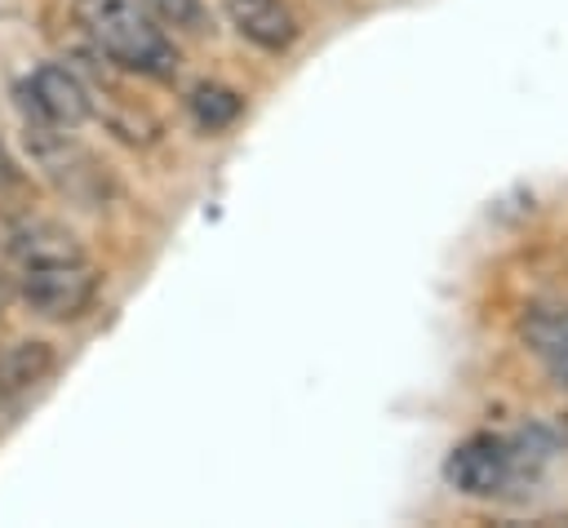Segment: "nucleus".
Segmentation results:
<instances>
[{"label":"nucleus","mask_w":568,"mask_h":528,"mask_svg":"<svg viewBox=\"0 0 568 528\" xmlns=\"http://www.w3.org/2000/svg\"><path fill=\"white\" fill-rule=\"evenodd\" d=\"M71 13L89 49L111 67L151 80H169L178 71V49L142 0H75Z\"/></svg>","instance_id":"obj_1"},{"label":"nucleus","mask_w":568,"mask_h":528,"mask_svg":"<svg viewBox=\"0 0 568 528\" xmlns=\"http://www.w3.org/2000/svg\"><path fill=\"white\" fill-rule=\"evenodd\" d=\"M98 266L80 253V257H58V262H36V266H22V280H18V293L22 302L44 315V319H80L93 302H98Z\"/></svg>","instance_id":"obj_2"},{"label":"nucleus","mask_w":568,"mask_h":528,"mask_svg":"<svg viewBox=\"0 0 568 528\" xmlns=\"http://www.w3.org/2000/svg\"><path fill=\"white\" fill-rule=\"evenodd\" d=\"M444 479L466 497H497L515 479V448L501 435H470L448 453Z\"/></svg>","instance_id":"obj_3"},{"label":"nucleus","mask_w":568,"mask_h":528,"mask_svg":"<svg viewBox=\"0 0 568 528\" xmlns=\"http://www.w3.org/2000/svg\"><path fill=\"white\" fill-rule=\"evenodd\" d=\"M22 102H27L31 120L53 124V129H75V124L89 120L84 75L71 71V67H58V62H44L40 71H31V80L22 89Z\"/></svg>","instance_id":"obj_4"},{"label":"nucleus","mask_w":568,"mask_h":528,"mask_svg":"<svg viewBox=\"0 0 568 528\" xmlns=\"http://www.w3.org/2000/svg\"><path fill=\"white\" fill-rule=\"evenodd\" d=\"M519 342L546 364V373L568 386V302H537L519 315Z\"/></svg>","instance_id":"obj_5"},{"label":"nucleus","mask_w":568,"mask_h":528,"mask_svg":"<svg viewBox=\"0 0 568 528\" xmlns=\"http://www.w3.org/2000/svg\"><path fill=\"white\" fill-rule=\"evenodd\" d=\"M222 9L231 18V27L266 53H284L297 40V18L284 0H222Z\"/></svg>","instance_id":"obj_6"},{"label":"nucleus","mask_w":568,"mask_h":528,"mask_svg":"<svg viewBox=\"0 0 568 528\" xmlns=\"http://www.w3.org/2000/svg\"><path fill=\"white\" fill-rule=\"evenodd\" d=\"M53 364H58V355H53V346L40 342V337L0 346V395L9 399V395H22V390L40 386V382L53 373Z\"/></svg>","instance_id":"obj_7"},{"label":"nucleus","mask_w":568,"mask_h":528,"mask_svg":"<svg viewBox=\"0 0 568 528\" xmlns=\"http://www.w3.org/2000/svg\"><path fill=\"white\" fill-rule=\"evenodd\" d=\"M4 244H9V253H13L22 266L58 262V257H80V253H84V248L75 244V235L62 231L58 222H18V226H9Z\"/></svg>","instance_id":"obj_8"},{"label":"nucleus","mask_w":568,"mask_h":528,"mask_svg":"<svg viewBox=\"0 0 568 528\" xmlns=\"http://www.w3.org/2000/svg\"><path fill=\"white\" fill-rule=\"evenodd\" d=\"M186 106H191V115H195V124H200L204 133H222V129H231V124L244 115V98H240L235 89L217 84V80L195 84V89L186 93Z\"/></svg>","instance_id":"obj_9"},{"label":"nucleus","mask_w":568,"mask_h":528,"mask_svg":"<svg viewBox=\"0 0 568 528\" xmlns=\"http://www.w3.org/2000/svg\"><path fill=\"white\" fill-rule=\"evenodd\" d=\"M160 22H173L182 31H204V9L200 0H142Z\"/></svg>","instance_id":"obj_10"},{"label":"nucleus","mask_w":568,"mask_h":528,"mask_svg":"<svg viewBox=\"0 0 568 528\" xmlns=\"http://www.w3.org/2000/svg\"><path fill=\"white\" fill-rule=\"evenodd\" d=\"M18 164H13V155L4 151V142H0V191H9V186H18Z\"/></svg>","instance_id":"obj_11"}]
</instances>
